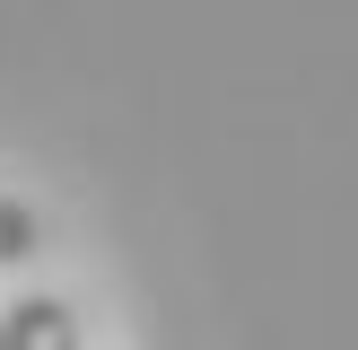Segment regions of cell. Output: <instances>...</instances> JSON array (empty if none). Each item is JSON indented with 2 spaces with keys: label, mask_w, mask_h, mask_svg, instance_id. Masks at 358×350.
Returning a JSON list of instances; mask_svg holds the SVG:
<instances>
[{
  "label": "cell",
  "mask_w": 358,
  "mask_h": 350,
  "mask_svg": "<svg viewBox=\"0 0 358 350\" xmlns=\"http://www.w3.org/2000/svg\"><path fill=\"white\" fill-rule=\"evenodd\" d=\"M0 350H79V307L52 289L17 298L9 315H0Z\"/></svg>",
  "instance_id": "1"
},
{
  "label": "cell",
  "mask_w": 358,
  "mask_h": 350,
  "mask_svg": "<svg viewBox=\"0 0 358 350\" xmlns=\"http://www.w3.org/2000/svg\"><path fill=\"white\" fill-rule=\"evenodd\" d=\"M35 245H44V227H35V210H27V202H0V272H9V262H27Z\"/></svg>",
  "instance_id": "2"
}]
</instances>
